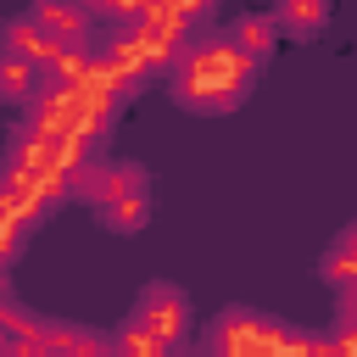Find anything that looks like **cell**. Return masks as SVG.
Segmentation results:
<instances>
[{
    "label": "cell",
    "mask_w": 357,
    "mask_h": 357,
    "mask_svg": "<svg viewBox=\"0 0 357 357\" xmlns=\"http://www.w3.org/2000/svg\"><path fill=\"white\" fill-rule=\"evenodd\" d=\"M251 84H257V61L245 50H234L223 33L218 39H190L167 67L173 106H184L195 117H223V112L245 106Z\"/></svg>",
    "instance_id": "cell-1"
},
{
    "label": "cell",
    "mask_w": 357,
    "mask_h": 357,
    "mask_svg": "<svg viewBox=\"0 0 357 357\" xmlns=\"http://www.w3.org/2000/svg\"><path fill=\"white\" fill-rule=\"evenodd\" d=\"M296 346V329L257 312V307H223L206 329V346L201 357H290Z\"/></svg>",
    "instance_id": "cell-2"
},
{
    "label": "cell",
    "mask_w": 357,
    "mask_h": 357,
    "mask_svg": "<svg viewBox=\"0 0 357 357\" xmlns=\"http://www.w3.org/2000/svg\"><path fill=\"white\" fill-rule=\"evenodd\" d=\"M11 178H22L45 206H56V201H67V178H73V162L61 156V151H50L39 134H28V128H17L11 134V145H6V162H0Z\"/></svg>",
    "instance_id": "cell-3"
},
{
    "label": "cell",
    "mask_w": 357,
    "mask_h": 357,
    "mask_svg": "<svg viewBox=\"0 0 357 357\" xmlns=\"http://www.w3.org/2000/svg\"><path fill=\"white\" fill-rule=\"evenodd\" d=\"M128 318L173 351V346L190 335V296H184L173 279H151V284L134 296V312H128Z\"/></svg>",
    "instance_id": "cell-4"
},
{
    "label": "cell",
    "mask_w": 357,
    "mask_h": 357,
    "mask_svg": "<svg viewBox=\"0 0 357 357\" xmlns=\"http://www.w3.org/2000/svg\"><path fill=\"white\" fill-rule=\"evenodd\" d=\"M28 17H33L56 45H84V39H89V17H95V11H89L84 0H33V6H28Z\"/></svg>",
    "instance_id": "cell-5"
},
{
    "label": "cell",
    "mask_w": 357,
    "mask_h": 357,
    "mask_svg": "<svg viewBox=\"0 0 357 357\" xmlns=\"http://www.w3.org/2000/svg\"><path fill=\"white\" fill-rule=\"evenodd\" d=\"M223 39H229L234 50H245V56L262 67V61L279 50V22H273V11H240V17H229Z\"/></svg>",
    "instance_id": "cell-6"
},
{
    "label": "cell",
    "mask_w": 357,
    "mask_h": 357,
    "mask_svg": "<svg viewBox=\"0 0 357 357\" xmlns=\"http://www.w3.org/2000/svg\"><path fill=\"white\" fill-rule=\"evenodd\" d=\"M0 45H6V50H17V56H28L39 73H45V67L67 50V45H56V39H50V33L28 17V11H17V17H6V22H0Z\"/></svg>",
    "instance_id": "cell-7"
},
{
    "label": "cell",
    "mask_w": 357,
    "mask_h": 357,
    "mask_svg": "<svg viewBox=\"0 0 357 357\" xmlns=\"http://www.w3.org/2000/svg\"><path fill=\"white\" fill-rule=\"evenodd\" d=\"M39 89H45V73L28 56H17V50L0 45V106H33Z\"/></svg>",
    "instance_id": "cell-8"
},
{
    "label": "cell",
    "mask_w": 357,
    "mask_h": 357,
    "mask_svg": "<svg viewBox=\"0 0 357 357\" xmlns=\"http://www.w3.org/2000/svg\"><path fill=\"white\" fill-rule=\"evenodd\" d=\"M39 340H45V357H106L112 346V335H95L78 324H39Z\"/></svg>",
    "instance_id": "cell-9"
},
{
    "label": "cell",
    "mask_w": 357,
    "mask_h": 357,
    "mask_svg": "<svg viewBox=\"0 0 357 357\" xmlns=\"http://www.w3.org/2000/svg\"><path fill=\"white\" fill-rule=\"evenodd\" d=\"M318 273H324L335 290H351V284H357V223H346V229H340V234L324 245Z\"/></svg>",
    "instance_id": "cell-10"
},
{
    "label": "cell",
    "mask_w": 357,
    "mask_h": 357,
    "mask_svg": "<svg viewBox=\"0 0 357 357\" xmlns=\"http://www.w3.org/2000/svg\"><path fill=\"white\" fill-rule=\"evenodd\" d=\"M273 22H279V33L312 39L329 22V0H273Z\"/></svg>",
    "instance_id": "cell-11"
},
{
    "label": "cell",
    "mask_w": 357,
    "mask_h": 357,
    "mask_svg": "<svg viewBox=\"0 0 357 357\" xmlns=\"http://www.w3.org/2000/svg\"><path fill=\"white\" fill-rule=\"evenodd\" d=\"M100 223H106L112 234H139V229L151 223V190H128V195L106 201V206H100Z\"/></svg>",
    "instance_id": "cell-12"
},
{
    "label": "cell",
    "mask_w": 357,
    "mask_h": 357,
    "mask_svg": "<svg viewBox=\"0 0 357 357\" xmlns=\"http://www.w3.org/2000/svg\"><path fill=\"white\" fill-rule=\"evenodd\" d=\"M112 351H117V357H173V351H167L156 335H145L134 318H123V324H117V335H112Z\"/></svg>",
    "instance_id": "cell-13"
},
{
    "label": "cell",
    "mask_w": 357,
    "mask_h": 357,
    "mask_svg": "<svg viewBox=\"0 0 357 357\" xmlns=\"http://www.w3.org/2000/svg\"><path fill=\"white\" fill-rule=\"evenodd\" d=\"M28 229H33V223L0 201V268H11V262L22 257V245H28Z\"/></svg>",
    "instance_id": "cell-14"
},
{
    "label": "cell",
    "mask_w": 357,
    "mask_h": 357,
    "mask_svg": "<svg viewBox=\"0 0 357 357\" xmlns=\"http://www.w3.org/2000/svg\"><path fill=\"white\" fill-rule=\"evenodd\" d=\"M290 357H335V346H329V335H301V329H296Z\"/></svg>",
    "instance_id": "cell-15"
},
{
    "label": "cell",
    "mask_w": 357,
    "mask_h": 357,
    "mask_svg": "<svg viewBox=\"0 0 357 357\" xmlns=\"http://www.w3.org/2000/svg\"><path fill=\"white\" fill-rule=\"evenodd\" d=\"M151 6H167V11H178L184 22H195V17H206V11H212V0H151Z\"/></svg>",
    "instance_id": "cell-16"
},
{
    "label": "cell",
    "mask_w": 357,
    "mask_h": 357,
    "mask_svg": "<svg viewBox=\"0 0 357 357\" xmlns=\"http://www.w3.org/2000/svg\"><path fill=\"white\" fill-rule=\"evenodd\" d=\"M335 312H340V324H357V284L340 290V307H335Z\"/></svg>",
    "instance_id": "cell-17"
},
{
    "label": "cell",
    "mask_w": 357,
    "mask_h": 357,
    "mask_svg": "<svg viewBox=\"0 0 357 357\" xmlns=\"http://www.w3.org/2000/svg\"><path fill=\"white\" fill-rule=\"evenodd\" d=\"M0 273H6V268H0ZM0 307H6V279H0Z\"/></svg>",
    "instance_id": "cell-18"
},
{
    "label": "cell",
    "mask_w": 357,
    "mask_h": 357,
    "mask_svg": "<svg viewBox=\"0 0 357 357\" xmlns=\"http://www.w3.org/2000/svg\"><path fill=\"white\" fill-rule=\"evenodd\" d=\"M178 357H190V351H178Z\"/></svg>",
    "instance_id": "cell-19"
}]
</instances>
